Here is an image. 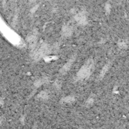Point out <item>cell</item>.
Wrapping results in <instances>:
<instances>
[{
	"label": "cell",
	"mask_w": 129,
	"mask_h": 129,
	"mask_svg": "<svg viewBox=\"0 0 129 129\" xmlns=\"http://www.w3.org/2000/svg\"><path fill=\"white\" fill-rule=\"evenodd\" d=\"M48 52V47L45 45H43L42 46H40L37 50L34 53V58L38 60L39 58H41L42 56H44L45 54H46Z\"/></svg>",
	"instance_id": "7a4b0ae2"
},
{
	"label": "cell",
	"mask_w": 129,
	"mask_h": 129,
	"mask_svg": "<svg viewBox=\"0 0 129 129\" xmlns=\"http://www.w3.org/2000/svg\"><path fill=\"white\" fill-rule=\"evenodd\" d=\"M94 68V63L92 60H88L80 69V70L77 73V76L79 79H85L87 78L92 72Z\"/></svg>",
	"instance_id": "6da1fadb"
},
{
	"label": "cell",
	"mask_w": 129,
	"mask_h": 129,
	"mask_svg": "<svg viewBox=\"0 0 129 129\" xmlns=\"http://www.w3.org/2000/svg\"><path fill=\"white\" fill-rule=\"evenodd\" d=\"M73 59H71L70 60H69V61L67 63V64L62 68V70H60V73H61L62 74L66 73L70 70V67H71V65H72V63H73Z\"/></svg>",
	"instance_id": "3957f363"
}]
</instances>
